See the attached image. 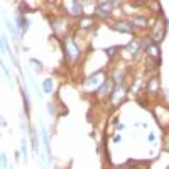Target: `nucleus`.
I'll return each mask as SVG.
<instances>
[{"label":"nucleus","instance_id":"39448f33","mask_svg":"<svg viewBox=\"0 0 169 169\" xmlns=\"http://www.w3.org/2000/svg\"><path fill=\"white\" fill-rule=\"evenodd\" d=\"M115 31H118V32H129L130 34L132 32V24H129V22H118V24H115L113 26Z\"/></svg>","mask_w":169,"mask_h":169},{"label":"nucleus","instance_id":"4468645a","mask_svg":"<svg viewBox=\"0 0 169 169\" xmlns=\"http://www.w3.org/2000/svg\"><path fill=\"white\" fill-rule=\"evenodd\" d=\"M31 63H32V66H34L37 71H42V64H41V61H37V59H31Z\"/></svg>","mask_w":169,"mask_h":169},{"label":"nucleus","instance_id":"6ab92c4d","mask_svg":"<svg viewBox=\"0 0 169 169\" xmlns=\"http://www.w3.org/2000/svg\"><path fill=\"white\" fill-rule=\"evenodd\" d=\"M48 110H49V113H54V107H53V103H48Z\"/></svg>","mask_w":169,"mask_h":169},{"label":"nucleus","instance_id":"412c9836","mask_svg":"<svg viewBox=\"0 0 169 169\" xmlns=\"http://www.w3.org/2000/svg\"><path fill=\"white\" fill-rule=\"evenodd\" d=\"M113 142H120V135H115V137H113Z\"/></svg>","mask_w":169,"mask_h":169},{"label":"nucleus","instance_id":"a211bd4d","mask_svg":"<svg viewBox=\"0 0 169 169\" xmlns=\"http://www.w3.org/2000/svg\"><path fill=\"white\" fill-rule=\"evenodd\" d=\"M81 26H83V27H88V26H91V19H85L83 22H81Z\"/></svg>","mask_w":169,"mask_h":169},{"label":"nucleus","instance_id":"0eeeda50","mask_svg":"<svg viewBox=\"0 0 169 169\" xmlns=\"http://www.w3.org/2000/svg\"><path fill=\"white\" fill-rule=\"evenodd\" d=\"M71 14L73 15H83V7L78 2H71Z\"/></svg>","mask_w":169,"mask_h":169},{"label":"nucleus","instance_id":"f257e3e1","mask_svg":"<svg viewBox=\"0 0 169 169\" xmlns=\"http://www.w3.org/2000/svg\"><path fill=\"white\" fill-rule=\"evenodd\" d=\"M117 5H118V2H98V7H96L98 15L100 17H108L110 14H112V9Z\"/></svg>","mask_w":169,"mask_h":169},{"label":"nucleus","instance_id":"aec40b11","mask_svg":"<svg viewBox=\"0 0 169 169\" xmlns=\"http://www.w3.org/2000/svg\"><path fill=\"white\" fill-rule=\"evenodd\" d=\"M107 53H108V56H112L113 53H115V48H110V49H107Z\"/></svg>","mask_w":169,"mask_h":169},{"label":"nucleus","instance_id":"6e6552de","mask_svg":"<svg viewBox=\"0 0 169 169\" xmlns=\"http://www.w3.org/2000/svg\"><path fill=\"white\" fill-rule=\"evenodd\" d=\"M20 154H22V161L24 164L27 163V141L22 137V141H20Z\"/></svg>","mask_w":169,"mask_h":169},{"label":"nucleus","instance_id":"1a4fd4ad","mask_svg":"<svg viewBox=\"0 0 169 169\" xmlns=\"http://www.w3.org/2000/svg\"><path fill=\"white\" fill-rule=\"evenodd\" d=\"M17 22H19V24H17V27H19V31H27V27H29V20L27 19H24V17L22 15H19V17H17Z\"/></svg>","mask_w":169,"mask_h":169},{"label":"nucleus","instance_id":"9d476101","mask_svg":"<svg viewBox=\"0 0 169 169\" xmlns=\"http://www.w3.org/2000/svg\"><path fill=\"white\" fill-rule=\"evenodd\" d=\"M42 90H44V93H51L53 91V80L51 78H46V80L42 81Z\"/></svg>","mask_w":169,"mask_h":169},{"label":"nucleus","instance_id":"f8f14e48","mask_svg":"<svg viewBox=\"0 0 169 169\" xmlns=\"http://www.w3.org/2000/svg\"><path fill=\"white\" fill-rule=\"evenodd\" d=\"M134 24H135V26H139V27H144V26H147V19H146V17H135Z\"/></svg>","mask_w":169,"mask_h":169},{"label":"nucleus","instance_id":"dca6fc26","mask_svg":"<svg viewBox=\"0 0 169 169\" xmlns=\"http://www.w3.org/2000/svg\"><path fill=\"white\" fill-rule=\"evenodd\" d=\"M2 169H9V163H7V156L2 154Z\"/></svg>","mask_w":169,"mask_h":169},{"label":"nucleus","instance_id":"f3484780","mask_svg":"<svg viewBox=\"0 0 169 169\" xmlns=\"http://www.w3.org/2000/svg\"><path fill=\"white\" fill-rule=\"evenodd\" d=\"M147 51H149V54H152V56H159V53H157V48H156V46H150Z\"/></svg>","mask_w":169,"mask_h":169},{"label":"nucleus","instance_id":"423d86ee","mask_svg":"<svg viewBox=\"0 0 169 169\" xmlns=\"http://www.w3.org/2000/svg\"><path fill=\"white\" fill-rule=\"evenodd\" d=\"M110 88H112V83H110L108 80L105 81L102 86L98 88V93H100V96H108V93H110Z\"/></svg>","mask_w":169,"mask_h":169},{"label":"nucleus","instance_id":"f03ea898","mask_svg":"<svg viewBox=\"0 0 169 169\" xmlns=\"http://www.w3.org/2000/svg\"><path fill=\"white\" fill-rule=\"evenodd\" d=\"M41 137H42V144H44V149H46V157H48V161L51 163V161H53L51 144H49V135H48V130H46L44 125H41Z\"/></svg>","mask_w":169,"mask_h":169},{"label":"nucleus","instance_id":"20e7f679","mask_svg":"<svg viewBox=\"0 0 169 169\" xmlns=\"http://www.w3.org/2000/svg\"><path fill=\"white\" fill-rule=\"evenodd\" d=\"M29 132H31L32 149H34V152H37V150H39V137H37V130H36V127H31V129H29Z\"/></svg>","mask_w":169,"mask_h":169},{"label":"nucleus","instance_id":"ddd939ff","mask_svg":"<svg viewBox=\"0 0 169 169\" xmlns=\"http://www.w3.org/2000/svg\"><path fill=\"white\" fill-rule=\"evenodd\" d=\"M7 29H9L10 32H12L14 39H17V31H15V27H14V24H12V22H7Z\"/></svg>","mask_w":169,"mask_h":169},{"label":"nucleus","instance_id":"2eb2a0df","mask_svg":"<svg viewBox=\"0 0 169 169\" xmlns=\"http://www.w3.org/2000/svg\"><path fill=\"white\" fill-rule=\"evenodd\" d=\"M2 70H3V74H5V78H7V80H9V81H10V83H12V76H10L9 70H7V66H5V64H3V63H2Z\"/></svg>","mask_w":169,"mask_h":169},{"label":"nucleus","instance_id":"7ed1b4c3","mask_svg":"<svg viewBox=\"0 0 169 169\" xmlns=\"http://www.w3.org/2000/svg\"><path fill=\"white\" fill-rule=\"evenodd\" d=\"M66 48L70 49V54H71V59H74V57H78V54H80V53H78V46L74 44V41L73 39H68L66 41Z\"/></svg>","mask_w":169,"mask_h":169},{"label":"nucleus","instance_id":"9b49d317","mask_svg":"<svg viewBox=\"0 0 169 169\" xmlns=\"http://www.w3.org/2000/svg\"><path fill=\"white\" fill-rule=\"evenodd\" d=\"M20 91H22V100H24V107H26V115L29 113V96H27V90H26V86H24L22 90H20Z\"/></svg>","mask_w":169,"mask_h":169}]
</instances>
